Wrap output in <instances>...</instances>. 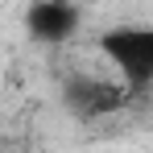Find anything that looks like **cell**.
Returning <instances> with one entry per match:
<instances>
[{"label": "cell", "mask_w": 153, "mask_h": 153, "mask_svg": "<svg viewBox=\"0 0 153 153\" xmlns=\"http://www.w3.org/2000/svg\"><path fill=\"white\" fill-rule=\"evenodd\" d=\"M95 50L128 91L153 87V25H141V21L108 25L95 37Z\"/></svg>", "instance_id": "obj_1"}, {"label": "cell", "mask_w": 153, "mask_h": 153, "mask_svg": "<svg viewBox=\"0 0 153 153\" xmlns=\"http://www.w3.org/2000/svg\"><path fill=\"white\" fill-rule=\"evenodd\" d=\"M128 91L120 79H95V75H79L71 79L66 87H62V100H66V108L75 112L79 120H95V116H112L116 108H124L128 103Z\"/></svg>", "instance_id": "obj_2"}, {"label": "cell", "mask_w": 153, "mask_h": 153, "mask_svg": "<svg viewBox=\"0 0 153 153\" xmlns=\"http://www.w3.org/2000/svg\"><path fill=\"white\" fill-rule=\"evenodd\" d=\"M79 8L71 0H33L25 13V29L33 42H42V46H62V42H71L79 33Z\"/></svg>", "instance_id": "obj_3"}]
</instances>
